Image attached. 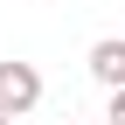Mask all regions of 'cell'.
Segmentation results:
<instances>
[{
	"label": "cell",
	"mask_w": 125,
	"mask_h": 125,
	"mask_svg": "<svg viewBox=\"0 0 125 125\" xmlns=\"http://www.w3.org/2000/svg\"><path fill=\"white\" fill-rule=\"evenodd\" d=\"M0 125H7V111H0Z\"/></svg>",
	"instance_id": "cell-4"
},
{
	"label": "cell",
	"mask_w": 125,
	"mask_h": 125,
	"mask_svg": "<svg viewBox=\"0 0 125 125\" xmlns=\"http://www.w3.org/2000/svg\"><path fill=\"white\" fill-rule=\"evenodd\" d=\"M90 76H97L104 90H125V35H104V42H90Z\"/></svg>",
	"instance_id": "cell-2"
},
{
	"label": "cell",
	"mask_w": 125,
	"mask_h": 125,
	"mask_svg": "<svg viewBox=\"0 0 125 125\" xmlns=\"http://www.w3.org/2000/svg\"><path fill=\"white\" fill-rule=\"evenodd\" d=\"M42 104V76H35V62H0V111L7 118H28Z\"/></svg>",
	"instance_id": "cell-1"
},
{
	"label": "cell",
	"mask_w": 125,
	"mask_h": 125,
	"mask_svg": "<svg viewBox=\"0 0 125 125\" xmlns=\"http://www.w3.org/2000/svg\"><path fill=\"white\" fill-rule=\"evenodd\" d=\"M111 125H125V90H111Z\"/></svg>",
	"instance_id": "cell-3"
}]
</instances>
